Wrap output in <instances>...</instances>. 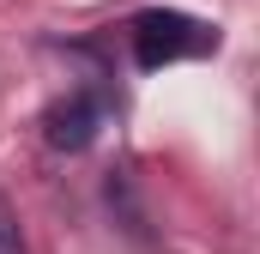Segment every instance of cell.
<instances>
[{
  "mask_svg": "<svg viewBox=\"0 0 260 254\" xmlns=\"http://www.w3.org/2000/svg\"><path fill=\"white\" fill-rule=\"evenodd\" d=\"M0 254H30L24 248V230H18V212H12L6 194H0Z\"/></svg>",
  "mask_w": 260,
  "mask_h": 254,
  "instance_id": "obj_3",
  "label": "cell"
},
{
  "mask_svg": "<svg viewBox=\"0 0 260 254\" xmlns=\"http://www.w3.org/2000/svg\"><path fill=\"white\" fill-rule=\"evenodd\" d=\"M97 127H103L97 91H67L61 103L49 109V145H55V151H85V145L97 139Z\"/></svg>",
  "mask_w": 260,
  "mask_h": 254,
  "instance_id": "obj_2",
  "label": "cell"
},
{
  "mask_svg": "<svg viewBox=\"0 0 260 254\" xmlns=\"http://www.w3.org/2000/svg\"><path fill=\"white\" fill-rule=\"evenodd\" d=\"M127 37H133V61L145 67V73L176 67V61H200V55H218V30L200 24L194 12H170V6L139 12Z\"/></svg>",
  "mask_w": 260,
  "mask_h": 254,
  "instance_id": "obj_1",
  "label": "cell"
}]
</instances>
